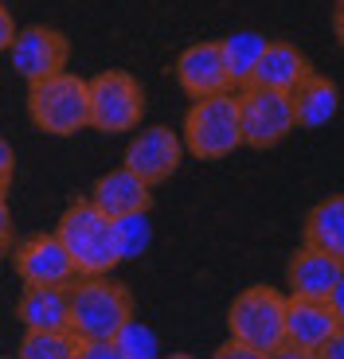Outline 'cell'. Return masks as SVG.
<instances>
[{
  "mask_svg": "<svg viewBox=\"0 0 344 359\" xmlns=\"http://www.w3.org/2000/svg\"><path fill=\"white\" fill-rule=\"evenodd\" d=\"M67 309H71V332L79 340H114L121 324L133 316V293L110 273H79L67 285Z\"/></svg>",
  "mask_w": 344,
  "mask_h": 359,
  "instance_id": "1",
  "label": "cell"
},
{
  "mask_svg": "<svg viewBox=\"0 0 344 359\" xmlns=\"http://www.w3.org/2000/svg\"><path fill=\"white\" fill-rule=\"evenodd\" d=\"M27 117L36 129L51 137H71L79 129H91V90L71 71L32 82L27 86Z\"/></svg>",
  "mask_w": 344,
  "mask_h": 359,
  "instance_id": "2",
  "label": "cell"
},
{
  "mask_svg": "<svg viewBox=\"0 0 344 359\" xmlns=\"http://www.w3.org/2000/svg\"><path fill=\"white\" fill-rule=\"evenodd\" d=\"M243 144V121H239V94L219 90L208 98H196L184 117V149L199 161L231 156Z\"/></svg>",
  "mask_w": 344,
  "mask_h": 359,
  "instance_id": "3",
  "label": "cell"
},
{
  "mask_svg": "<svg viewBox=\"0 0 344 359\" xmlns=\"http://www.w3.org/2000/svg\"><path fill=\"white\" fill-rule=\"evenodd\" d=\"M55 234H59V243L67 246L74 269L86 273V278H91V273H110V269L121 262L118 250H114L110 219L102 215L91 199H74V203L63 211Z\"/></svg>",
  "mask_w": 344,
  "mask_h": 359,
  "instance_id": "4",
  "label": "cell"
},
{
  "mask_svg": "<svg viewBox=\"0 0 344 359\" xmlns=\"http://www.w3.org/2000/svg\"><path fill=\"white\" fill-rule=\"evenodd\" d=\"M282 324H286V297L270 285H251L231 301L227 328L235 340H243L258 359L274 355L282 348Z\"/></svg>",
  "mask_w": 344,
  "mask_h": 359,
  "instance_id": "5",
  "label": "cell"
},
{
  "mask_svg": "<svg viewBox=\"0 0 344 359\" xmlns=\"http://www.w3.org/2000/svg\"><path fill=\"white\" fill-rule=\"evenodd\" d=\"M91 90V129L129 133L145 117V90L129 71H102L86 82Z\"/></svg>",
  "mask_w": 344,
  "mask_h": 359,
  "instance_id": "6",
  "label": "cell"
},
{
  "mask_svg": "<svg viewBox=\"0 0 344 359\" xmlns=\"http://www.w3.org/2000/svg\"><path fill=\"white\" fill-rule=\"evenodd\" d=\"M239 121H243V144L251 149H274L298 129L290 94L266 86H239Z\"/></svg>",
  "mask_w": 344,
  "mask_h": 359,
  "instance_id": "7",
  "label": "cell"
},
{
  "mask_svg": "<svg viewBox=\"0 0 344 359\" xmlns=\"http://www.w3.org/2000/svg\"><path fill=\"white\" fill-rule=\"evenodd\" d=\"M8 59H12V71L32 86V82H44V79H51V74L67 71L71 43H67L63 32L32 24V27H20L16 36H12Z\"/></svg>",
  "mask_w": 344,
  "mask_h": 359,
  "instance_id": "8",
  "label": "cell"
},
{
  "mask_svg": "<svg viewBox=\"0 0 344 359\" xmlns=\"http://www.w3.org/2000/svg\"><path fill=\"white\" fill-rule=\"evenodd\" d=\"M333 309L329 301H313V297H286V324H282V348L274 355H298L313 359L321 355L325 340L336 332Z\"/></svg>",
  "mask_w": 344,
  "mask_h": 359,
  "instance_id": "9",
  "label": "cell"
},
{
  "mask_svg": "<svg viewBox=\"0 0 344 359\" xmlns=\"http://www.w3.org/2000/svg\"><path fill=\"white\" fill-rule=\"evenodd\" d=\"M16 273L24 285H71L79 278L59 234H32L16 246Z\"/></svg>",
  "mask_w": 344,
  "mask_h": 359,
  "instance_id": "10",
  "label": "cell"
},
{
  "mask_svg": "<svg viewBox=\"0 0 344 359\" xmlns=\"http://www.w3.org/2000/svg\"><path fill=\"white\" fill-rule=\"evenodd\" d=\"M180 156H184L180 137L172 133L168 126H153V129H141V133L129 141L126 168L137 172L149 188H157V184H164L172 172L180 168Z\"/></svg>",
  "mask_w": 344,
  "mask_h": 359,
  "instance_id": "11",
  "label": "cell"
},
{
  "mask_svg": "<svg viewBox=\"0 0 344 359\" xmlns=\"http://www.w3.org/2000/svg\"><path fill=\"white\" fill-rule=\"evenodd\" d=\"M176 82H180L188 98H208V94H219V90H231L223 55H219V39L184 47L180 59H176Z\"/></svg>",
  "mask_w": 344,
  "mask_h": 359,
  "instance_id": "12",
  "label": "cell"
},
{
  "mask_svg": "<svg viewBox=\"0 0 344 359\" xmlns=\"http://www.w3.org/2000/svg\"><path fill=\"white\" fill-rule=\"evenodd\" d=\"M91 203L106 219H118V215H129V211H149L153 207V191H149V184L137 172H129L121 164V168L98 176V184L91 191Z\"/></svg>",
  "mask_w": 344,
  "mask_h": 359,
  "instance_id": "13",
  "label": "cell"
},
{
  "mask_svg": "<svg viewBox=\"0 0 344 359\" xmlns=\"http://www.w3.org/2000/svg\"><path fill=\"white\" fill-rule=\"evenodd\" d=\"M344 273V262H336L333 254L317 250V246H301L293 254L286 281H290V297H313V301H329L336 278Z\"/></svg>",
  "mask_w": 344,
  "mask_h": 359,
  "instance_id": "14",
  "label": "cell"
},
{
  "mask_svg": "<svg viewBox=\"0 0 344 359\" xmlns=\"http://www.w3.org/2000/svg\"><path fill=\"white\" fill-rule=\"evenodd\" d=\"M305 71H309L305 55L293 43H286V39H266V47H263V55H258V63H254L246 86H266V90H286V94H290Z\"/></svg>",
  "mask_w": 344,
  "mask_h": 359,
  "instance_id": "15",
  "label": "cell"
},
{
  "mask_svg": "<svg viewBox=\"0 0 344 359\" xmlns=\"http://www.w3.org/2000/svg\"><path fill=\"white\" fill-rule=\"evenodd\" d=\"M290 106H293V126L298 129H321L325 121H333L340 94L329 79H321L313 67L298 79V86L290 90Z\"/></svg>",
  "mask_w": 344,
  "mask_h": 359,
  "instance_id": "16",
  "label": "cell"
},
{
  "mask_svg": "<svg viewBox=\"0 0 344 359\" xmlns=\"http://www.w3.org/2000/svg\"><path fill=\"white\" fill-rule=\"evenodd\" d=\"M16 316L24 328H71L67 285H24Z\"/></svg>",
  "mask_w": 344,
  "mask_h": 359,
  "instance_id": "17",
  "label": "cell"
},
{
  "mask_svg": "<svg viewBox=\"0 0 344 359\" xmlns=\"http://www.w3.org/2000/svg\"><path fill=\"white\" fill-rule=\"evenodd\" d=\"M305 246H317L336 262H344V196L321 199L305 215Z\"/></svg>",
  "mask_w": 344,
  "mask_h": 359,
  "instance_id": "18",
  "label": "cell"
},
{
  "mask_svg": "<svg viewBox=\"0 0 344 359\" xmlns=\"http://www.w3.org/2000/svg\"><path fill=\"white\" fill-rule=\"evenodd\" d=\"M263 47H266V36H258V32H235V36L219 39V55H223L231 90L246 86V79H251V71H254V63H258Z\"/></svg>",
  "mask_w": 344,
  "mask_h": 359,
  "instance_id": "19",
  "label": "cell"
},
{
  "mask_svg": "<svg viewBox=\"0 0 344 359\" xmlns=\"http://www.w3.org/2000/svg\"><path fill=\"white\" fill-rule=\"evenodd\" d=\"M79 336L71 328H24L20 359H74Z\"/></svg>",
  "mask_w": 344,
  "mask_h": 359,
  "instance_id": "20",
  "label": "cell"
},
{
  "mask_svg": "<svg viewBox=\"0 0 344 359\" xmlns=\"http://www.w3.org/2000/svg\"><path fill=\"white\" fill-rule=\"evenodd\" d=\"M110 234H114V250L121 262L141 258L153 243V226H149V211H129V215L110 219Z\"/></svg>",
  "mask_w": 344,
  "mask_h": 359,
  "instance_id": "21",
  "label": "cell"
},
{
  "mask_svg": "<svg viewBox=\"0 0 344 359\" xmlns=\"http://www.w3.org/2000/svg\"><path fill=\"white\" fill-rule=\"evenodd\" d=\"M114 340H118L121 359H153L157 351H161V340H157V332H153V328H145V324H137L133 316L121 324V332L114 336Z\"/></svg>",
  "mask_w": 344,
  "mask_h": 359,
  "instance_id": "22",
  "label": "cell"
},
{
  "mask_svg": "<svg viewBox=\"0 0 344 359\" xmlns=\"http://www.w3.org/2000/svg\"><path fill=\"white\" fill-rule=\"evenodd\" d=\"M74 359H121L118 340H79Z\"/></svg>",
  "mask_w": 344,
  "mask_h": 359,
  "instance_id": "23",
  "label": "cell"
},
{
  "mask_svg": "<svg viewBox=\"0 0 344 359\" xmlns=\"http://www.w3.org/2000/svg\"><path fill=\"white\" fill-rule=\"evenodd\" d=\"M12 246H16V234H12V211H8V196L0 191V258L12 254Z\"/></svg>",
  "mask_w": 344,
  "mask_h": 359,
  "instance_id": "24",
  "label": "cell"
},
{
  "mask_svg": "<svg viewBox=\"0 0 344 359\" xmlns=\"http://www.w3.org/2000/svg\"><path fill=\"white\" fill-rule=\"evenodd\" d=\"M12 176H16V153H12V144L0 137V191H8Z\"/></svg>",
  "mask_w": 344,
  "mask_h": 359,
  "instance_id": "25",
  "label": "cell"
},
{
  "mask_svg": "<svg viewBox=\"0 0 344 359\" xmlns=\"http://www.w3.org/2000/svg\"><path fill=\"white\" fill-rule=\"evenodd\" d=\"M216 355H219V359H258V355H254V351L246 348L243 340H235V336H231V340H227L223 348L216 351Z\"/></svg>",
  "mask_w": 344,
  "mask_h": 359,
  "instance_id": "26",
  "label": "cell"
},
{
  "mask_svg": "<svg viewBox=\"0 0 344 359\" xmlns=\"http://www.w3.org/2000/svg\"><path fill=\"white\" fill-rule=\"evenodd\" d=\"M329 309H333L336 324H340V328H344V273H340V278H336L333 293H329Z\"/></svg>",
  "mask_w": 344,
  "mask_h": 359,
  "instance_id": "27",
  "label": "cell"
},
{
  "mask_svg": "<svg viewBox=\"0 0 344 359\" xmlns=\"http://www.w3.org/2000/svg\"><path fill=\"white\" fill-rule=\"evenodd\" d=\"M12 36H16V24H12V12L4 8V4H0V55L8 51Z\"/></svg>",
  "mask_w": 344,
  "mask_h": 359,
  "instance_id": "28",
  "label": "cell"
},
{
  "mask_svg": "<svg viewBox=\"0 0 344 359\" xmlns=\"http://www.w3.org/2000/svg\"><path fill=\"white\" fill-rule=\"evenodd\" d=\"M321 359H344V328H336L321 348Z\"/></svg>",
  "mask_w": 344,
  "mask_h": 359,
  "instance_id": "29",
  "label": "cell"
},
{
  "mask_svg": "<svg viewBox=\"0 0 344 359\" xmlns=\"http://www.w3.org/2000/svg\"><path fill=\"white\" fill-rule=\"evenodd\" d=\"M333 27H336V39H340V47H344V0H340V8H336V16H333Z\"/></svg>",
  "mask_w": 344,
  "mask_h": 359,
  "instance_id": "30",
  "label": "cell"
}]
</instances>
